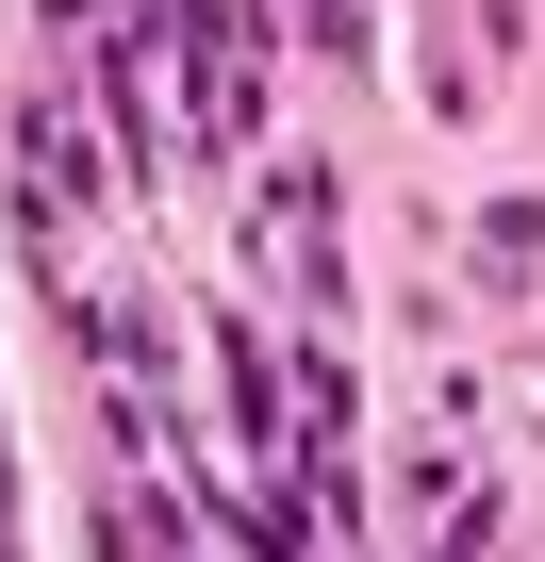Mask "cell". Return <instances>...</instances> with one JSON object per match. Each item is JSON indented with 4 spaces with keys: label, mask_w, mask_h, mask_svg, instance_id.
I'll list each match as a JSON object with an SVG mask.
<instances>
[{
    "label": "cell",
    "mask_w": 545,
    "mask_h": 562,
    "mask_svg": "<svg viewBox=\"0 0 545 562\" xmlns=\"http://www.w3.org/2000/svg\"><path fill=\"white\" fill-rule=\"evenodd\" d=\"M264 34H248V0H182V116H198V166L264 149Z\"/></svg>",
    "instance_id": "6da1fadb"
},
{
    "label": "cell",
    "mask_w": 545,
    "mask_h": 562,
    "mask_svg": "<svg viewBox=\"0 0 545 562\" xmlns=\"http://www.w3.org/2000/svg\"><path fill=\"white\" fill-rule=\"evenodd\" d=\"M248 248H264V281L331 331L348 315V232H331V166H264V215H248Z\"/></svg>",
    "instance_id": "7a4b0ae2"
},
{
    "label": "cell",
    "mask_w": 545,
    "mask_h": 562,
    "mask_svg": "<svg viewBox=\"0 0 545 562\" xmlns=\"http://www.w3.org/2000/svg\"><path fill=\"white\" fill-rule=\"evenodd\" d=\"M496 67H512V0H430L413 18V100L430 116H496Z\"/></svg>",
    "instance_id": "3957f363"
},
{
    "label": "cell",
    "mask_w": 545,
    "mask_h": 562,
    "mask_svg": "<svg viewBox=\"0 0 545 562\" xmlns=\"http://www.w3.org/2000/svg\"><path fill=\"white\" fill-rule=\"evenodd\" d=\"M479 546H496V496H479V463L430 447L413 463V562H479Z\"/></svg>",
    "instance_id": "277c9868"
},
{
    "label": "cell",
    "mask_w": 545,
    "mask_h": 562,
    "mask_svg": "<svg viewBox=\"0 0 545 562\" xmlns=\"http://www.w3.org/2000/svg\"><path fill=\"white\" fill-rule=\"evenodd\" d=\"M479 265L529 281V265H545V199H496V215H479Z\"/></svg>",
    "instance_id": "5b68a950"
},
{
    "label": "cell",
    "mask_w": 545,
    "mask_h": 562,
    "mask_svg": "<svg viewBox=\"0 0 545 562\" xmlns=\"http://www.w3.org/2000/svg\"><path fill=\"white\" fill-rule=\"evenodd\" d=\"M298 34H315V67H348L364 50V0H298Z\"/></svg>",
    "instance_id": "8992f818"
}]
</instances>
